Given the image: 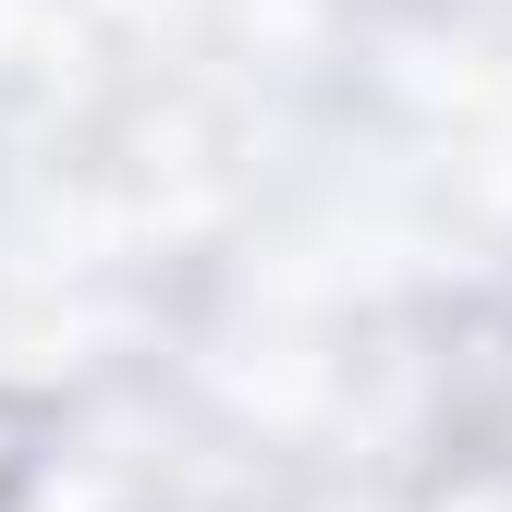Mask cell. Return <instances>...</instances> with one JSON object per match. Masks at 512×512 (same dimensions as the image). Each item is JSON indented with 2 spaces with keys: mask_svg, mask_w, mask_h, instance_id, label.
Segmentation results:
<instances>
[{
  "mask_svg": "<svg viewBox=\"0 0 512 512\" xmlns=\"http://www.w3.org/2000/svg\"><path fill=\"white\" fill-rule=\"evenodd\" d=\"M0 476H13V439H0Z\"/></svg>",
  "mask_w": 512,
  "mask_h": 512,
  "instance_id": "1",
  "label": "cell"
}]
</instances>
